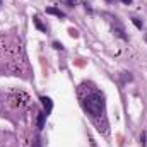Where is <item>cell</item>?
I'll use <instances>...</instances> for the list:
<instances>
[{"mask_svg": "<svg viewBox=\"0 0 147 147\" xmlns=\"http://www.w3.org/2000/svg\"><path fill=\"white\" fill-rule=\"evenodd\" d=\"M46 14H53V16H57V17H65V14H63L62 10L55 9V7H48V9H46Z\"/></svg>", "mask_w": 147, "mask_h": 147, "instance_id": "3", "label": "cell"}, {"mask_svg": "<svg viewBox=\"0 0 147 147\" xmlns=\"http://www.w3.org/2000/svg\"><path fill=\"white\" fill-rule=\"evenodd\" d=\"M79 99H80L82 108L86 110V113L91 116V120L98 127V130L106 134L108 132V121L105 116V96H103V92L96 86H92L91 82H84L79 87Z\"/></svg>", "mask_w": 147, "mask_h": 147, "instance_id": "1", "label": "cell"}, {"mask_svg": "<svg viewBox=\"0 0 147 147\" xmlns=\"http://www.w3.org/2000/svg\"><path fill=\"white\" fill-rule=\"evenodd\" d=\"M132 22L139 28V29H142V22H140V19H137V17H132Z\"/></svg>", "mask_w": 147, "mask_h": 147, "instance_id": "6", "label": "cell"}, {"mask_svg": "<svg viewBox=\"0 0 147 147\" xmlns=\"http://www.w3.org/2000/svg\"><path fill=\"white\" fill-rule=\"evenodd\" d=\"M140 144L146 146V134H142V137H140Z\"/></svg>", "mask_w": 147, "mask_h": 147, "instance_id": "7", "label": "cell"}, {"mask_svg": "<svg viewBox=\"0 0 147 147\" xmlns=\"http://www.w3.org/2000/svg\"><path fill=\"white\" fill-rule=\"evenodd\" d=\"M33 22L36 24V28L39 29V31H46V26H45V24L39 21V17H38V16H34V17H33Z\"/></svg>", "mask_w": 147, "mask_h": 147, "instance_id": "5", "label": "cell"}, {"mask_svg": "<svg viewBox=\"0 0 147 147\" xmlns=\"http://www.w3.org/2000/svg\"><path fill=\"white\" fill-rule=\"evenodd\" d=\"M46 118H48L46 113L41 111V113H39V118H38V128H43V127H45V120H46Z\"/></svg>", "mask_w": 147, "mask_h": 147, "instance_id": "4", "label": "cell"}, {"mask_svg": "<svg viewBox=\"0 0 147 147\" xmlns=\"http://www.w3.org/2000/svg\"><path fill=\"white\" fill-rule=\"evenodd\" d=\"M121 2H123V3H127V5H130V3H132V0H121Z\"/></svg>", "mask_w": 147, "mask_h": 147, "instance_id": "9", "label": "cell"}, {"mask_svg": "<svg viewBox=\"0 0 147 147\" xmlns=\"http://www.w3.org/2000/svg\"><path fill=\"white\" fill-rule=\"evenodd\" d=\"M53 46H55V48H57V50H62V48H63V46H62V45H60V43H53Z\"/></svg>", "mask_w": 147, "mask_h": 147, "instance_id": "8", "label": "cell"}, {"mask_svg": "<svg viewBox=\"0 0 147 147\" xmlns=\"http://www.w3.org/2000/svg\"><path fill=\"white\" fill-rule=\"evenodd\" d=\"M41 103H43V106H45V113H46V116L51 113V110H53V103H51V99L50 98H46V96H43L41 98Z\"/></svg>", "mask_w": 147, "mask_h": 147, "instance_id": "2", "label": "cell"}]
</instances>
